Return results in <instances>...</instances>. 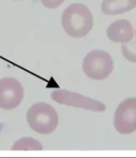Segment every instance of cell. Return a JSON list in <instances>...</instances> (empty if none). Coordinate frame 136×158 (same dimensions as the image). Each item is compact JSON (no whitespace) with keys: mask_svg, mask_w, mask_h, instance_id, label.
<instances>
[{"mask_svg":"<svg viewBox=\"0 0 136 158\" xmlns=\"http://www.w3.org/2000/svg\"><path fill=\"white\" fill-rule=\"evenodd\" d=\"M51 98L53 101L73 107H80L95 112H103L106 110V106L95 99L82 95L74 92H69L67 90H55L51 93Z\"/></svg>","mask_w":136,"mask_h":158,"instance_id":"obj_4","label":"cell"},{"mask_svg":"<svg viewBox=\"0 0 136 158\" xmlns=\"http://www.w3.org/2000/svg\"><path fill=\"white\" fill-rule=\"evenodd\" d=\"M23 97V87L17 79L6 77L0 80V108L15 109L21 103Z\"/></svg>","mask_w":136,"mask_h":158,"instance_id":"obj_6","label":"cell"},{"mask_svg":"<svg viewBox=\"0 0 136 158\" xmlns=\"http://www.w3.org/2000/svg\"><path fill=\"white\" fill-rule=\"evenodd\" d=\"M136 7V0H104L101 6L106 15H119Z\"/></svg>","mask_w":136,"mask_h":158,"instance_id":"obj_8","label":"cell"},{"mask_svg":"<svg viewBox=\"0 0 136 158\" xmlns=\"http://www.w3.org/2000/svg\"><path fill=\"white\" fill-rule=\"evenodd\" d=\"M134 34L133 25L127 19L115 20L107 30V35L113 43L126 44L133 39Z\"/></svg>","mask_w":136,"mask_h":158,"instance_id":"obj_7","label":"cell"},{"mask_svg":"<svg viewBox=\"0 0 136 158\" xmlns=\"http://www.w3.org/2000/svg\"><path fill=\"white\" fill-rule=\"evenodd\" d=\"M121 53L128 61L136 63V31H134V37L130 42L122 44Z\"/></svg>","mask_w":136,"mask_h":158,"instance_id":"obj_10","label":"cell"},{"mask_svg":"<svg viewBox=\"0 0 136 158\" xmlns=\"http://www.w3.org/2000/svg\"><path fill=\"white\" fill-rule=\"evenodd\" d=\"M114 127L121 134H131L136 131V97L122 101L114 114Z\"/></svg>","mask_w":136,"mask_h":158,"instance_id":"obj_5","label":"cell"},{"mask_svg":"<svg viewBox=\"0 0 136 158\" xmlns=\"http://www.w3.org/2000/svg\"><path fill=\"white\" fill-rule=\"evenodd\" d=\"M113 69V58L104 50H93L89 52L83 61V72L93 80H105L111 74Z\"/></svg>","mask_w":136,"mask_h":158,"instance_id":"obj_3","label":"cell"},{"mask_svg":"<svg viewBox=\"0 0 136 158\" xmlns=\"http://www.w3.org/2000/svg\"><path fill=\"white\" fill-rule=\"evenodd\" d=\"M12 151H42L43 145L39 141L32 137L19 139L11 147Z\"/></svg>","mask_w":136,"mask_h":158,"instance_id":"obj_9","label":"cell"},{"mask_svg":"<svg viewBox=\"0 0 136 158\" xmlns=\"http://www.w3.org/2000/svg\"><path fill=\"white\" fill-rule=\"evenodd\" d=\"M26 120L30 128L40 134H50L58 125V116L56 109L47 103L33 104L27 111Z\"/></svg>","mask_w":136,"mask_h":158,"instance_id":"obj_2","label":"cell"},{"mask_svg":"<svg viewBox=\"0 0 136 158\" xmlns=\"http://www.w3.org/2000/svg\"><path fill=\"white\" fill-rule=\"evenodd\" d=\"M40 1L45 7L50 9L58 7L64 2V0H40Z\"/></svg>","mask_w":136,"mask_h":158,"instance_id":"obj_11","label":"cell"},{"mask_svg":"<svg viewBox=\"0 0 136 158\" xmlns=\"http://www.w3.org/2000/svg\"><path fill=\"white\" fill-rule=\"evenodd\" d=\"M61 23L68 35L82 38L86 36L93 29L94 19L90 9L85 5L73 3L64 10Z\"/></svg>","mask_w":136,"mask_h":158,"instance_id":"obj_1","label":"cell"}]
</instances>
